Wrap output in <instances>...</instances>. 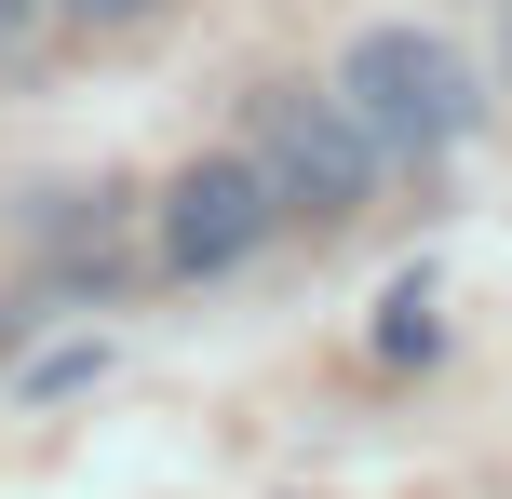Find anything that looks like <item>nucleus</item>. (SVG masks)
<instances>
[{
  "instance_id": "obj_1",
  "label": "nucleus",
  "mask_w": 512,
  "mask_h": 499,
  "mask_svg": "<svg viewBox=\"0 0 512 499\" xmlns=\"http://www.w3.org/2000/svg\"><path fill=\"white\" fill-rule=\"evenodd\" d=\"M337 108H351L378 149H459L472 135V54L445 41V27H364L351 54H337Z\"/></svg>"
},
{
  "instance_id": "obj_2",
  "label": "nucleus",
  "mask_w": 512,
  "mask_h": 499,
  "mask_svg": "<svg viewBox=\"0 0 512 499\" xmlns=\"http://www.w3.org/2000/svg\"><path fill=\"white\" fill-rule=\"evenodd\" d=\"M243 162L270 176V203H297V216H351L364 176H378V135H364L337 95L270 81V95H256V149H243Z\"/></svg>"
},
{
  "instance_id": "obj_3",
  "label": "nucleus",
  "mask_w": 512,
  "mask_h": 499,
  "mask_svg": "<svg viewBox=\"0 0 512 499\" xmlns=\"http://www.w3.org/2000/svg\"><path fill=\"white\" fill-rule=\"evenodd\" d=\"M256 230H270V176H256L243 149L189 162V176L162 189V257L176 270H230V257H256Z\"/></svg>"
},
{
  "instance_id": "obj_4",
  "label": "nucleus",
  "mask_w": 512,
  "mask_h": 499,
  "mask_svg": "<svg viewBox=\"0 0 512 499\" xmlns=\"http://www.w3.org/2000/svg\"><path fill=\"white\" fill-rule=\"evenodd\" d=\"M68 14H81V27H122V14H149V0H68Z\"/></svg>"
},
{
  "instance_id": "obj_5",
  "label": "nucleus",
  "mask_w": 512,
  "mask_h": 499,
  "mask_svg": "<svg viewBox=\"0 0 512 499\" xmlns=\"http://www.w3.org/2000/svg\"><path fill=\"white\" fill-rule=\"evenodd\" d=\"M14 27H27V0H0V41H14Z\"/></svg>"
}]
</instances>
